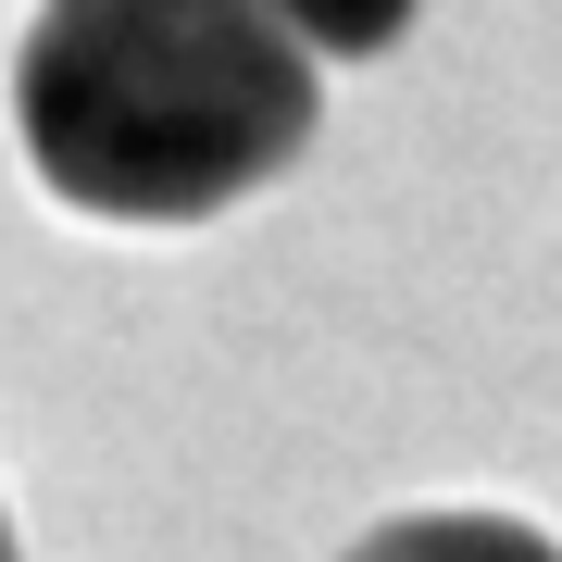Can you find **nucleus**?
<instances>
[{
  "label": "nucleus",
  "instance_id": "nucleus-4",
  "mask_svg": "<svg viewBox=\"0 0 562 562\" xmlns=\"http://www.w3.org/2000/svg\"><path fill=\"white\" fill-rule=\"evenodd\" d=\"M0 562H13V525H0Z\"/></svg>",
  "mask_w": 562,
  "mask_h": 562
},
{
  "label": "nucleus",
  "instance_id": "nucleus-1",
  "mask_svg": "<svg viewBox=\"0 0 562 562\" xmlns=\"http://www.w3.org/2000/svg\"><path fill=\"white\" fill-rule=\"evenodd\" d=\"M13 125L50 201L101 225H201L313 150V50L262 0H38Z\"/></svg>",
  "mask_w": 562,
  "mask_h": 562
},
{
  "label": "nucleus",
  "instance_id": "nucleus-3",
  "mask_svg": "<svg viewBox=\"0 0 562 562\" xmlns=\"http://www.w3.org/2000/svg\"><path fill=\"white\" fill-rule=\"evenodd\" d=\"M262 13H276L288 38H313V50H350V63H375V50L413 25V0H262Z\"/></svg>",
  "mask_w": 562,
  "mask_h": 562
},
{
  "label": "nucleus",
  "instance_id": "nucleus-2",
  "mask_svg": "<svg viewBox=\"0 0 562 562\" xmlns=\"http://www.w3.org/2000/svg\"><path fill=\"white\" fill-rule=\"evenodd\" d=\"M350 562H562V550L538 538V525H513V513H401Z\"/></svg>",
  "mask_w": 562,
  "mask_h": 562
}]
</instances>
